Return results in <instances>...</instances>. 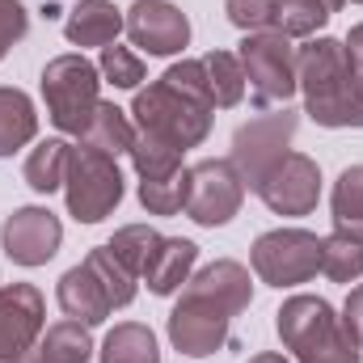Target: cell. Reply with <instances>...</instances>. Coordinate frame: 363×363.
<instances>
[{"label":"cell","mask_w":363,"mask_h":363,"mask_svg":"<svg viewBox=\"0 0 363 363\" xmlns=\"http://www.w3.org/2000/svg\"><path fill=\"white\" fill-rule=\"evenodd\" d=\"M26 363H38V359H34V355H30V359H26Z\"/></svg>","instance_id":"38"},{"label":"cell","mask_w":363,"mask_h":363,"mask_svg":"<svg viewBox=\"0 0 363 363\" xmlns=\"http://www.w3.org/2000/svg\"><path fill=\"white\" fill-rule=\"evenodd\" d=\"M330 211H334V233L363 241V165H347L338 174L334 194H330Z\"/></svg>","instance_id":"23"},{"label":"cell","mask_w":363,"mask_h":363,"mask_svg":"<svg viewBox=\"0 0 363 363\" xmlns=\"http://www.w3.org/2000/svg\"><path fill=\"white\" fill-rule=\"evenodd\" d=\"M203 68H207V85H211L216 110L241 106V97H245V72H241V60L233 51H207Z\"/></svg>","instance_id":"24"},{"label":"cell","mask_w":363,"mask_h":363,"mask_svg":"<svg viewBox=\"0 0 363 363\" xmlns=\"http://www.w3.org/2000/svg\"><path fill=\"white\" fill-rule=\"evenodd\" d=\"M342 43H347V55H351V64L363 72V21L351 30V34H347V38H342Z\"/></svg>","instance_id":"35"},{"label":"cell","mask_w":363,"mask_h":363,"mask_svg":"<svg viewBox=\"0 0 363 363\" xmlns=\"http://www.w3.org/2000/svg\"><path fill=\"white\" fill-rule=\"evenodd\" d=\"M38 89L47 101V118L64 131V135H85L93 110L101 101V72L97 64L85 60L81 51H68V55H55L43 77H38Z\"/></svg>","instance_id":"5"},{"label":"cell","mask_w":363,"mask_h":363,"mask_svg":"<svg viewBox=\"0 0 363 363\" xmlns=\"http://www.w3.org/2000/svg\"><path fill=\"white\" fill-rule=\"evenodd\" d=\"M38 135V110L26 89L0 85V157L21 152Z\"/></svg>","instance_id":"18"},{"label":"cell","mask_w":363,"mask_h":363,"mask_svg":"<svg viewBox=\"0 0 363 363\" xmlns=\"http://www.w3.org/2000/svg\"><path fill=\"white\" fill-rule=\"evenodd\" d=\"M161 241H165V237H161L157 228H148V224H123V228H118V233H114L106 245L114 250V258H118L127 271L140 279V274L148 271L152 254L161 250Z\"/></svg>","instance_id":"26"},{"label":"cell","mask_w":363,"mask_h":363,"mask_svg":"<svg viewBox=\"0 0 363 363\" xmlns=\"http://www.w3.org/2000/svg\"><path fill=\"white\" fill-rule=\"evenodd\" d=\"M194 267H199V245L186 241V237H165L161 250L152 254L148 271L140 274V279L148 283L152 296H178L182 287L190 283Z\"/></svg>","instance_id":"17"},{"label":"cell","mask_w":363,"mask_h":363,"mask_svg":"<svg viewBox=\"0 0 363 363\" xmlns=\"http://www.w3.org/2000/svg\"><path fill=\"white\" fill-rule=\"evenodd\" d=\"M68 157H72V144L68 140H43L26 165H21V178L34 194H55L64 190V178H68Z\"/></svg>","instance_id":"22"},{"label":"cell","mask_w":363,"mask_h":363,"mask_svg":"<svg viewBox=\"0 0 363 363\" xmlns=\"http://www.w3.org/2000/svg\"><path fill=\"white\" fill-rule=\"evenodd\" d=\"M274 330L296 363H363L359 342L347 334L342 317L321 296H287L274 313Z\"/></svg>","instance_id":"4"},{"label":"cell","mask_w":363,"mask_h":363,"mask_svg":"<svg viewBox=\"0 0 363 363\" xmlns=\"http://www.w3.org/2000/svg\"><path fill=\"white\" fill-rule=\"evenodd\" d=\"M250 267L267 287H300L321 271V237L308 228H271L254 241Z\"/></svg>","instance_id":"9"},{"label":"cell","mask_w":363,"mask_h":363,"mask_svg":"<svg viewBox=\"0 0 363 363\" xmlns=\"http://www.w3.org/2000/svg\"><path fill=\"white\" fill-rule=\"evenodd\" d=\"M97 363H161L157 334H152L144 321H123V325H114V330L101 338Z\"/></svg>","instance_id":"20"},{"label":"cell","mask_w":363,"mask_h":363,"mask_svg":"<svg viewBox=\"0 0 363 363\" xmlns=\"http://www.w3.org/2000/svg\"><path fill=\"white\" fill-rule=\"evenodd\" d=\"M250 363H287V359H283L279 351H258V355H254Z\"/></svg>","instance_id":"36"},{"label":"cell","mask_w":363,"mask_h":363,"mask_svg":"<svg viewBox=\"0 0 363 363\" xmlns=\"http://www.w3.org/2000/svg\"><path fill=\"white\" fill-rule=\"evenodd\" d=\"M81 144L85 148H97V152H106V157H127L131 152V144H135V123H131V114L127 110H118L114 101H97V110H93L89 127H85V135H81Z\"/></svg>","instance_id":"19"},{"label":"cell","mask_w":363,"mask_h":363,"mask_svg":"<svg viewBox=\"0 0 363 363\" xmlns=\"http://www.w3.org/2000/svg\"><path fill=\"white\" fill-rule=\"evenodd\" d=\"M296 131H300V110H291V106L262 110L258 118H250V123L237 127L228 161L237 165V174H241V182H245V190H258V182L267 178L274 165L291 152Z\"/></svg>","instance_id":"7"},{"label":"cell","mask_w":363,"mask_h":363,"mask_svg":"<svg viewBox=\"0 0 363 363\" xmlns=\"http://www.w3.org/2000/svg\"><path fill=\"white\" fill-rule=\"evenodd\" d=\"M254 304V279L241 262L233 258H216L203 271L190 274V283L178 291V304L169 313V342L186 359H207L216 355L228 334L233 321Z\"/></svg>","instance_id":"1"},{"label":"cell","mask_w":363,"mask_h":363,"mask_svg":"<svg viewBox=\"0 0 363 363\" xmlns=\"http://www.w3.org/2000/svg\"><path fill=\"white\" fill-rule=\"evenodd\" d=\"M321 4H325V13H330V17H334V13H338V9H342V4H347V0H321Z\"/></svg>","instance_id":"37"},{"label":"cell","mask_w":363,"mask_h":363,"mask_svg":"<svg viewBox=\"0 0 363 363\" xmlns=\"http://www.w3.org/2000/svg\"><path fill=\"white\" fill-rule=\"evenodd\" d=\"M26 30H30L26 0H0V60L26 38Z\"/></svg>","instance_id":"33"},{"label":"cell","mask_w":363,"mask_h":363,"mask_svg":"<svg viewBox=\"0 0 363 363\" xmlns=\"http://www.w3.org/2000/svg\"><path fill=\"white\" fill-rule=\"evenodd\" d=\"M296 85L304 93V114L317 127H363V72L351 64L342 38H304V47H296Z\"/></svg>","instance_id":"3"},{"label":"cell","mask_w":363,"mask_h":363,"mask_svg":"<svg viewBox=\"0 0 363 363\" xmlns=\"http://www.w3.org/2000/svg\"><path fill=\"white\" fill-rule=\"evenodd\" d=\"M258 199L274 216H308L321 199V165L304 152H287L267 178L258 182Z\"/></svg>","instance_id":"14"},{"label":"cell","mask_w":363,"mask_h":363,"mask_svg":"<svg viewBox=\"0 0 363 363\" xmlns=\"http://www.w3.org/2000/svg\"><path fill=\"white\" fill-rule=\"evenodd\" d=\"M97 72H101V81H110L114 89H140V81H144V60H140V51L110 43V47H101Z\"/></svg>","instance_id":"31"},{"label":"cell","mask_w":363,"mask_h":363,"mask_svg":"<svg viewBox=\"0 0 363 363\" xmlns=\"http://www.w3.org/2000/svg\"><path fill=\"white\" fill-rule=\"evenodd\" d=\"M123 34L148 55H178L190 47V21L169 0H135L123 9Z\"/></svg>","instance_id":"13"},{"label":"cell","mask_w":363,"mask_h":363,"mask_svg":"<svg viewBox=\"0 0 363 363\" xmlns=\"http://www.w3.org/2000/svg\"><path fill=\"white\" fill-rule=\"evenodd\" d=\"M224 13L241 34L274 30V0H224Z\"/></svg>","instance_id":"32"},{"label":"cell","mask_w":363,"mask_h":363,"mask_svg":"<svg viewBox=\"0 0 363 363\" xmlns=\"http://www.w3.org/2000/svg\"><path fill=\"white\" fill-rule=\"evenodd\" d=\"M321 274L330 283H355V279H363V241L347 237V233L321 237Z\"/></svg>","instance_id":"28"},{"label":"cell","mask_w":363,"mask_h":363,"mask_svg":"<svg viewBox=\"0 0 363 363\" xmlns=\"http://www.w3.org/2000/svg\"><path fill=\"white\" fill-rule=\"evenodd\" d=\"M64 199H68V216L77 224H101L123 203V169H118V161L97 152V148L72 144Z\"/></svg>","instance_id":"8"},{"label":"cell","mask_w":363,"mask_h":363,"mask_svg":"<svg viewBox=\"0 0 363 363\" xmlns=\"http://www.w3.org/2000/svg\"><path fill=\"white\" fill-rule=\"evenodd\" d=\"M131 169H135V178H169V174H182L186 165H182V148L174 144H165V140H157V135H144V131H135V144H131Z\"/></svg>","instance_id":"27"},{"label":"cell","mask_w":363,"mask_h":363,"mask_svg":"<svg viewBox=\"0 0 363 363\" xmlns=\"http://www.w3.org/2000/svg\"><path fill=\"white\" fill-rule=\"evenodd\" d=\"M85 267L101 279V287H106V296H110V304H114V308H127V304L135 300L140 279H135V274L114 258V250H110V245H93L89 254H85Z\"/></svg>","instance_id":"25"},{"label":"cell","mask_w":363,"mask_h":363,"mask_svg":"<svg viewBox=\"0 0 363 363\" xmlns=\"http://www.w3.org/2000/svg\"><path fill=\"white\" fill-rule=\"evenodd\" d=\"M97 355L93 347V334L89 325L81 321H55L43 330L38 347H34V359L38 363H89Z\"/></svg>","instance_id":"21"},{"label":"cell","mask_w":363,"mask_h":363,"mask_svg":"<svg viewBox=\"0 0 363 363\" xmlns=\"http://www.w3.org/2000/svg\"><path fill=\"white\" fill-rule=\"evenodd\" d=\"M245 203V182L233 161L203 157L186 169V216L199 228H224Z\"/></svg>","instance_id":"10"},{"label":"cell","mask_w":363,"mask_h":363,"mask_svg":"<svg viewBox=\"0 0 363 363\" xmlns=\"http://www.w3.org/2000/svg\"><path fill=\"white\" fill-rule=\"evenodd\" d=\"M55 304H60V313H64L68 321H81V325H89V330L101 325V321L114 313V304H110L101 279H97L85 262L60 274V283H55Z\"/></svg>","instance_id":"15"},{"label":"cell","mask_w":363,"mask_h":363,"mask_svg":"<svg viewBox=\"0 0 363 363\" xmlns=\"http://www.w3.org/2000/svg\"><path fill=\"white\" fill-rule=\"evenodd\" d=\"M140 203L148 216H178L186 211V169L169 178H144L140 182Z\"/></svg>","instance_id":"30"},{"label":"cell","mask_w":363,"mask_h":363,"mask_svg":"<svg viewBox=\"0 0 363 363\" xmlns=\"http://www.w3.org/2000/svg\"><path fill=\"white\" fill-rule=\"evenodd\" d=\"M47 330V300L34 283L0 287V363H26Z\"/></svg>","instance_id":"11"},{"label":"cell","mask_w":363,"mask_h":363,"mask_svg":"<svg viewBox=\"0 0 363 363\" xmlns=\"http://www.w3.org/2000/svg\"><path fill=\"white\" fill-rule=\"evenodd\" d=\"M123 34V9L114 0H77L64 17V38L72 47H110Z\"/></svg>","instance_id":"16"},{"label":"cell","mask_w":363,"mask_h":363,"mask_svg":"<svg viewBox=\"0 0 363 363\" xmlns=\"http://www.w3.org/2000/svg\"><path fill=\"white\" fill-rule=\"evenodd\" d=\"M330 21L321 0H274V30L287 38H317V30Z\"/></svg>","instance_id":"29"},{"label":"cell","mask_w":363,"mask_h":363,"mask_svg":"<svg viewBox=\"0 0 363 363\" xmlns=\"http://www.w3.org/2000/svg\"><path fill=\"white\" fill-rule=\"evenodd\" d=\"M211 85H207V68L203 60H178L161 72V81H152L148 89L135 93L131 101V123L144 135H157L174 148H199L211 131Z\"/></svg>","instance_id":"2"},{"label":"cell","mask_w":363,"mask_h":363,"mask_svg":"<svg viewBox=\"0 0 363 363\" xmlns=\"http://www.w3.org/2000/svg\"><path fill=\"white\" fill-rule=\"evenodd\" d=\"M241 72H245V89L254 97L258 110H274V106H287L300 85H296V47L287 34L279 30H258V34H245L241 38Z\"/></svg>","instance_id":"6"},{"label":"cell","mask_w":363,"mask_h":363,"mask_svg":"<svg viewBox=\"0 0 363 363\" xmlns=\"http://www.w3.org/2000/svg\"><path fill=\"white\" fill-rule=\"evenodd\" d=\"M355 4H363V0H355Z\"/></svg>","instance_id":"39"},{"label":"cell","mask_w":363,"mask_h":363,"mask_svg":"<svg viewBox=\"0 0 363 363\" xmlns=\"http://www.w3.org/2000/svg\"><path fill=\"white\" fill-rule=\"evenodd\" d=\"M342 325H347V334L359 342V351H363V283L351 287V296L342 304Z\"/></svg>","instance_id":"34"},{"label":"cell","mask_w":363,"mask_h":363,"mask_svg":"<svg viewBox=\"0 0 363 363\" xmlns=\"http://www.w3.org/2000/svg\"><path fill=\"white\" fill-rule=\"evenodd\" d=\"M60 241H64V224L47 207H17L0 224V250H4V258L13 267H26V271L47 267L60 254Z\"/></svg>","instance_id":"12"}]
</instances>
